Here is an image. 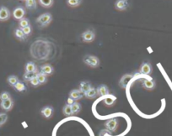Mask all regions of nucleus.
Returning <instances> with one entry per match:
<instances>
[{
    "label": "nucleus",
    "mask_w": 172,
    "mask_h": 136,
    "mask_svg": "<svg viewBox=\"0 0 172 136\" xmlns=\"http://www.w3.org/2000/svg\"><path fill=\"white\" fill-rule=\"evenodd\" d=\"M10 15H11L10 11L9 10L8 8L4 6L0 7V21H7L10 18Z\"/></svg>",
    "instance_id": "nucleus-5"
},
{
    "label": "nucleus",
    "mask_w": 172,
    "mask_h": 136,
    "mask_svg": "<svg viewBox=\"0 0 172 136\" xmlns=\"http://www.w3.org/2000/svg\"><path fill=\"white\" fill-rule=\"evenodd\" d=\"M52 20V15L50 13H45V14H42L41 15H40L36 22L38 24L41 28H44L46 27L51 22Z\"/></svg>",
    "instance_id": "nucleus-1"
},
{
    "label": "nucleus",
    "mask_w": 172,
    "mask_h": 136,
    "mask_svg": "<svg viewBox=\"0 0 172 136\" xmlns=\"http://www.w3.org/2000/svg\"><path fill=\"white\" fill-rule=\"evenodd\" d=\"M19 82V79L16 76H9L8 77V82L11 85V86H15L17 82Z\"/></svg>",
    "instance_id": "nucleus-28"
},
{
    "label": "nucleus",
    "mask_w": 172,
    "mask_h": 136,
    "mask_svg": "<svg viewBox=\"0 0 172 136\" xmlns=\"http://www.w3.org/2000/svg\"><path fill=\"white\" fill-rule=\"evenodd\" d=\"M1 108L5 110V111H9L10 109L13 108V105H14V102L11 98H9L7 100H4L1 102Z\"/></svg>",
    "instance_id": "nucleus-10"
},
{
    "label": "nucleus",
    "mask_w": 172,
    "mask_h": 136,
    "mask_svg": "<svg viewBox=\"0 0 172 136\" xmlns=\"http://www.w3.org/2000/svg\"><path fill=\"white\" fill-rule=\"evenodd\" d=\"M83 62L90 67H97L100 65V60L94 55H86L83 58Z\"/></svg>",
    "instance_id": "nucleus-2"
},
{
    "label": "nucleus",
    "mask_w": 172,
    "mask_h": 136,
    "mask_svg": "<svg viewBox=\"0 0 172 136\" xmlns=\"http://www.w3.org/2000/svg\"><path fill=\"white\" fill-rule=\"evenodd\" d=\"M40 70H41L40 72L43 73L46 76H50L53 73V67L49 64H45V65H41Z\"/></svg>",
    "instance_id": "nucleus-8"
},
{
    "label": "nucleus",
    "mask_w": 172,
    "mask_h": 136,
    "mask_svg": "<svg viewBox=\"0 0 172 136\" xmlns=\"http://www.w3.org/2000/svg\"><path fill=\"white\" fill-rule=\"evenodd\" d=\"M81 3H82V0H67V5L72 7V8L78 7L81 4Z\"/></svg>",
    "instance_id": "nucleus-25"
},
{
    "label": "nucleus",
    "mask_w": 172,
    "mask_h": 136,
    "mask_svg": "<svg viewBox=\"0 0 172 136\" xmlns=\"http://www.w3.org/2000/svg\"><path fill=\"white\" fill-rule=\"evenodd\" d=\"M7 119H8V115L4 114V113L0 114V126L3 125L7 121Z\"/></svg>",
    "instance_id": "nucleus-31"
},
{
    "label": "nucleus",
    "mask_w": 172,
    "mask_h": 136,
    "mask_svg": "<svg viewBox=\"0 0 172 136\" xmlns=\"http://www.w3.org/2000/svg\"><path fill=\"white\" fill-rule=\"evenodd\" d=\"M9 98H10V94L9 93H7V92H4V93H2L0 94V99H1V101L7 100Z\"/></svg>",
    "instance_id": "nucleus-33"
},
{
    "label": "nucleus",
    "mask_w": 172,
    "mask_h": 136,
    "mask_svg": "<svg viewBox=\"0 0 172 136\" xmlns=\"http://www.w3.org/2000/svg\"><path fill=\"white\" fill-rule=\"evenodd\" d=\"M30 20L28 19L27 18H23L22 19H20L19 21V26L20 29H23L25 27H27V26H30Z\"/></svg>",
    "instance_id": "nucleus-22"
},
{
    "label": "nucleus",
    "mask_w": 172,
    "mask_h": 136,
    "mask_svg": "<svg viewBox=\"0 0 172 136\" xmlns=\"http://www.w3.org/2000/svg\"><path fill=\"white\" fill-rule=\"evenodd\" d=\"M21 30H22L24 34H25L26 36L30 35V33H31V31H32V29H31V26H30H30H27V27L23 28V29H21Z\"/></svg>",
    "instance_id": "nucleus-34"
},
{
    "label": "nucleus",
    "mask_w": 172,
    "mask_h": 136,
    "mask_svg": "<svg viewBox=\"0 0 172 136\" xmlns=\"http://www.w3.org/2000/svg\"><path fill=\"white\" fill-rule=\"evenodd\" d=\"M30 85L33 86V87H37V86H39L40 85L39 81H38V79L36 78V75H35V76L32 77V79L30 81Z\"/></svg>",
    "instance_id": "nucleus-32"
},
{
    "label": "nucleus",
    "mask_w": 172,
    "mask_h": 136,
    "mask_svg": "<svg viewBox=\"0 0 172 136\" xmlns=\"http://www.w3.org/2000/svg\"><path fill=\"white\" fill-rule=\"evenodd\" d=\"M91 85L89 84V82H82L79 85V90L84 94L86 92H88L89 89L91 88Z\"/></svg>",
    "instance_id": "nucleus-19"
},
{
    "label": "nucleus",
    "mask_w": 172,
    "mask_h": 136,
    "mask_svg": "<svg viewBox=\"0 0 172 136\" xmlns=\"http://www.w3.org/2000/svg\"><path fill=\"white\" fill-rule=\"evenodd\" d=\"M95 38V34H94V30H88L86 31H84L82 33L81 35V39L83 42H86V43H90L92 42Z\"/></svg>",
    "instance_id": "nucleus-3"
},
{
    "label": "nucleus",
    "mask_w": 172,
    "mask_h": 136,
    "mask_svg": "<svg viewBox=\"0 0 172 136\" xmlns=\"http://www.w3.org/2000/svg\"><path fill=\"white\" fill-rule=\"evenodd\" d=\"M140 72L144 75H150L152 73V66L149 62H144L140 67Z\"/></svg>",
    "instance_id": "nucleus-9"
},
{
    "label": "nucleus",
    "mask_w": 172,
    "mask_h": 136,
    "mask_svg": "<svg viewBox=\"0 0 172 136\" xmlns=\"http://www.w3.org/2000/svg\"><path fill=\"white\" fill-rule=\"evenodd\" d=\"M84 96L88 98H94L97 96V91L94 87H91L88 92L84 93Z\"/></svg>",
    "instance_id": "nucleus-20"
},
{
    "label": "nucleus",
    "mask_w": 172,
    "mask_h": 136,
    "mask_svg": "<svg viewBox=\"0 0 172 136\" xmlns=\"http://www.w3.org/2000/svg\"><path fill=\"white\" fill-rule=\"evenodd\" d=\"M15 37H16L18 40H21V41H24V40H26V35L24 34L23 32V30L20 28V29H16L15 30Z\"/></svg>",
    "instance_id": "nucleus-17"
},
{
    "label": "nucleus",
    "mask_w": 172,
    "mask_h": 136,
    "mask_svg": "<svg viewBox=\"0 0 172 136\" xmlns=\"http://www.w3.org/2000/svg\"><path fill=\"white\" fill-rule=\"evenodd\" d=\"M35 76V74L33 73H29V72H25V74H24V76H23V79H24V81H25V82H30L31 79H32V77Z\"/></svg>",
    "instance_id": "nucleus-30"
},
{
    "label": "nucleus",
    "mask_w": 172,
    "mask_h": 136,
    "mask_svg": "<svg viewBox=\"0 0 172 136\" xmlns=\"http://www.w3.org/2000/svg\"><path fill=\"white\" fill-rule=\"evenodd\" d=\"M97 91V95L101 96V97H106L109 94V90H108V87H106V85H100L97 87L96 89Z\"/></svg>",
    "instance_id": "nucleus-13"
},
{
    "label": "nucleus",
    "mask_w": 172,
    "mask_h": 136,
    "mask_svg": "<svg viewBox=\"0 0 172 136\" xmlns=\"http://www.w3.org/2000/svg\"><path fill=\"white\" fill-rule=\"evenodd\" d=\"M39 4L44 8H50L53 4V0H39Z\"/></svg>",
    "instance_id": "nucleus-26"
},
{
    "label": "nucleus",
    "mask_w": 172,
    "mask_h": 136,
    "mask_svg": "<svg viewBox=\"0 0 172 136\" xmlns=\"http://www.w3.org/2000/svg\"><path fill=\"white\" fill-rule=\"evenodd\" d=\"M69 98H71L74 101H76V100H78V99L83 98V93L80 90H73L69 93Z\"/></svg>",
    "instance_id": "nucleus-15"
},
{
    "label": "nucleus",
    "mask_w": 172,
    "mask_h": 136,
    "mask_svg": "<svg viewBox=\"0 0 172 136\" xmlns=\"http://www.w3.org/2000/svg\"><path fill=\"white\" fill-rule=\"evenodd\" d=\"M25 9L21 6L17 7L13 11V16L15 19L20 20L23 18H25Z\"/></svg>",
    "instance_id": "nucleus-4"
},
{
    "label": "nucleus",
    "mask_w": 172,
    "mask_h": 136,
    "mask_svg": "<svg viewBox=\"0 0 172 136\" xmlns=\"http://www.w3.org/2000/svg\"><path fill=\"white\" fill-rule=\"evenodd\" d=\"M116 100H117V98L115 96L108 94L107 96H106V98L104 99V103H105L106 106H111V105H113V104H115Z\"/></svg>",
    "instance_id": "nucleus-16"
},
{
    "label": "nucleus",
    "mask_w": 172,
    "mask_h": 136,
    "mask_svg": "<svg viewBox=\"0 0 172 136\" xmlns=\"http://www.w3.org/2000/svg\"><path fill=\"white\" fill-rule=\"evenodd\" d=\"M52 113H53V109L52 107H50V106L44 107L43 109L41 110V114L46 119H50L51 117H52Z\"/></svg>",
    "instance_id": "nucleus-12"
},
{
    "label": "nucleus",
    "mask_w": 172,
    "mask_h": 136,
    "mask_svg": "<svg viewBox=\"0 0 172 136\" xmlns=\"http://www.w3.org/2000/svg\"><path fill=\"white\" fill-rule=\"evenodd\" d=\"M21 1H25V0H21Z\"/></svg>",
    "instance_id": "nucleus-36"
},
{
    "label": "nucleus",
    "mask_w": 172,
    "mask_h": 136,
    "mask_svg": "<svg viewBox=\"0 0 172 136\" xmlns=\"http://www.w3.org/2000/svg\"><path fill=\"white\" fill-rule=\"evenodd\" d=\"M38 69H37V66L36 65L32 62V61H30L28 62L26 65H25V72H29V73H33V74H36L38 72Z\"/></svg>",
    "instance_id": "nucleus-11"
},
{
    "label": "nucleus",
    "mask_w": 172,
    "mask_h": 136,
    "mask_svg": "<svg viewBox=\"0 0 172 136\" xmlns=\"http://www.w3.org/2000/svg\"><path fill=\"white\" fill-rule=\"evenodd\" d=\"M36 78L38 79L40 84H43V83H45V82L47 81L46 76L45 74H43V73H41V72H37V73L36 74Z\"/></svg>",
    "instance_id": "nucleus-24"
},
{
    "label": "nucleus",
    "mask_w": 172,
    "mask_h": 136,
    "mask_svg": "<svg viewBox=\"0 0 172 136\" xmlns=\"http://www.w3.org/2000/svg\"><path fill=\"white\" fill-rule=\"evenodd\" d=\"M143 86L147 90H153L155 87V82L152 79H145L143 82Z\"/></svg>",
    "instance_id": "nucleus-14"
},
{
    "label": "nucleus",
    "mask_w": 172,
    "mask_h": 136,
    "mask_svg": "<svg viewBox=\"0 0 172 136\" xmlns=\"http://www.w3.org/2000/svg\"><path fill=\"white\" fill-rule=\"evenodd\" d=\"M25 7L28 9L34 10L37 7V2L36 0H25Z\"/></svg>",
    "instance_id": "nucleus-18"
},
{
    "label": "nucleus",
    "mask_w": 172,
    "mask_h": 136,
    "mask_svg": "<svg viewBox=\"0 0 172 136\" xmlns=\"http://www.w3.org/2000/svg\"><path fill=\"white\" fill-rule=\"evenodd\" d=\"M71 108H72L73 114H78V112L81 110V105L78 104V103H77V102H74L71 105Z\"/></svg>",
    "instance_id": "nucleus-23"
},
{
    "label": "nucleus",
    "mask_w": 172,
    "mask_h": 136,
    "mask_svg": "<svg viewBox=\"0 0 172 136\" xmlns=\"http://www.w3.org/2000/svg\"><path fill=\"white\" fill-rule=\"evenodd\" d=\"M106 128L111 132H114L117 130V126H118V120L117 119H109L108 121H106V123L105 124Z\"/></svg>",
    "instance_id": "nucleus-6"
},
{
    "label": "nucleus",
    "mask_w": 172,
    "mask_h": 136,
    "mask_svg": "<svg viewBox=\"0 0 172 136\" xmlns=\"http://www.w3.org/2000/svg\"><path fill=\"white\" fill-rule=\"evenodd\" d=\"M128 7V0H117L115 3V8L117 10H126Z\"/></svg>",
    "instance_id": "nucleus-7"
},
{
    "label": "nucleus",
    "mask_w": 172,
    "mask_h": 136,
    "mask_svg": "<svg viewBox=\"0 0 172 136\" xmlns=\"http://www.w3.org/2000/svg\"><path fill=\"white\" fill-rule=\"evenodd\" d=\"M132 76L131 75H126V76H124L122 78V80H121V85H122V87H126V84L128 83V81L132 78Z\"/></svg>",
    "instance_id": "nucleus-29"
},
{
    "label": "nucleus",
    "mask_w": 172,
    "mask_h": 136,
    "mask_svg": "<svg viewBox=\"0 0 172 136\" xmlns=\"http://www.w3.org/2000/svg\"><path fill=\"white\" fill-rule=\"evenodd\" d=\"M62 111H63V114L66 115V116H70V115L73 114L71 105H68V104L65 105V106L63 107Z\"/></svg>",
    "instance_id": "nucleus-27"
},
{
    "label": "nucleus",
    "mask_w": 172,
    "mask_h": 136,
    "mask_svg": "<svg viewBox=\"0 0 172 136\" xmlns=\"http://www.w3.org/2000/svg\"><path fill=\"white\" fill-rule=\"evenodd\" d=\"M73 103H74V100H73V99H72L71 98H67V104H68V105H72Z\"/></svg>",
    "instance_id": "nucleus-35"
},
{
    "label": "nucleus",
    "mask_w": 172,
    "mask_h": 136,
    "mask_svg": "<svg viewBox=\"0 0 172 136\" xmlns=\"http://www.w3.org/2000/svg\"><path fill=\"white\" fill-rule=\"evenodd\" d=\"M14 87H15V89L17 90L18 92H24V91L26 90V86H25V84L24 82H20V81H19V82H17L16 84L14 86Z\"/></svg>",
    "instance_id": "nucleus-21"
}]
</instances>
